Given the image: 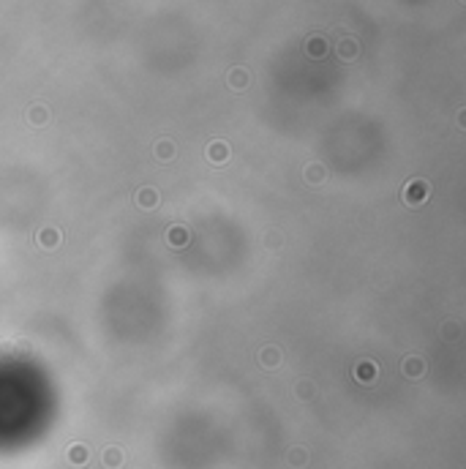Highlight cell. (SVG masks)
<instances>
[{
	"mask_svg": "<svg viewBox=\"0 0 466 469\" xmlns=\"http://www.w3.org/2000/svg\"><path fill=\"white\" fill-rule=\"evenodd\" d=\"M305 178H308V180H322V178H324L322 166H319V164H316V166H308V172H305Z\"/></svg>",
	"mask_w": 466,
	"mask_h": 469,
	"instance_id": "9",
	"label": "cell"
},
{
	"mask_svg": "<svg viewBox=\"0 0 466 469\" xmlns=\"http://www.w3.org/2000/svg\"><path fill=\"white\" fill-rule=\"evenodd\" d=\"M423 368H425V366L420 363L417 358H409V360H406V371H409V374H420Z\"/></svg>",
	"mask_w": 466,
	"mask_h": 469,
	"instance_id": "7",
	"label": "cell"
},
{
	"mask_svg": "<svg viewBox=\"0 0 466 469\" xmlns=\"http://www.w3.org/2000/svg\"><path fill=\"white\" fill-rule=\"evenodd\" d=\"M156 202V194H153V188H144V194H142V205H153Z\"/></svg>",
	"mask_w": 466,
	"mask_h": 469,
	"instance_id": "10",
	"label": "cell"
},
{
	"mask_svg": "<svg viewBox=\"0 0 466 469\" xmlns=\"http://www.w3.org/2000/svg\"><path fill=\"white\" fill-rule=\"evenodd\" d=\"M38 243H41L44 249H55L57 243H60V232H57V229H41Z\"/></svg>",
	"mask_w": 466,
	"mask_h": 469,
	"instance_id": "2",
	"label": "cell"
},
{
	"mask_svg": "<svg viewBox=\"0 0 466 469\" xmlns=\"http://www.w3.org/2000/svg\"><path fill=\"white\" fill-rule=\"evenodd\" d=\"M210 159L215 161V164L226 161V159H229V147H226L224 142H213V145H210Z\"/></svg>",
	"mask_w": 466,
	"mask_h": 469,
	"instance_id": "3",
	"label": "cell"
},
{
	"mask_svg": "<svg viewBox=\"0 0 466 469\" xmlns=\"http://www.w3.org/2000/svg\"><path fill=\"white\" fill-rule=\"evenodd\" d=\"M169 243L172 246H185L188 243V232L183 227H172L169 229Z\"/></svg>",
	"mask_w": 466,
	"mask_h": 469,
	"instance_id": "4",
	"label": "cell"
},
{
	"mask_svg": "<svg viewBox=\"0 0 466 469\" xmlns=\"http://www.w3.org/2000/svg\"><path fill=\"white\" fill-rule=\"evenodd\" d=\"M156 153H158V159H169V156H172V145H169V142H158Z\"/></svg>",
	"mask_w": 466,
	"mask_h": 469,
	"instance_id": "8",
	"label": "cell"
},
{
	"mask_svg": "<svg viewBox=\"0 0 466 469\" xmlns=\"http://www.w3.org/2000/svg\"><path fill=\"white\" fill-rule=\"evenodd\" d=\"M341 52H343V57H352V55H355V49H352V41H343V49H341Z\"/></svg>",
	"mask_w": 466,
	"mask_h": 469,
	"instance_id": "11",
	"label": "cell"
},
{
	"mask_svg": "<svg viewBox=\"0 0 466 469\" xmlns=\"http://www.w3.org/2000/svg\"><path fill=\"white\" fill-rule=\"evenodd\" d=\"M308 52H311V55H316V57L324 55V41H322V38H316V41L311 38V41H308Z\"/></svg>",
	"mask_w": 466,
	"mask_h": 469,
	"instance_id": "6",
	"label": "cell"
},
{
	"mask_svg": "<svg viewBox=\"0 0 466 469\" xmlns=\"http://www.w3.org/2000/svg\"><path fill=\"white\" fill-rule=\"evenodd\" d=\"M404 199L409 202V205L425 202L428 199V183H425V180H412L409 186H406V191H404Z\"/></svg>",
	"mask_w": 466,
	"mask_h": 469,
	"instance_id": "1",
	"label": "cell"
},
{
	"mask_svg": "<svg viewBox=\"0 0 466 469\" xmlns=\"http://www.w3.org/2000/svg\"><path fill=\"white\" fill-rule=\"evenodd\" d=\"M262 360L268 363V368H273L275 363H278V349H265L262 352Z\"/></svg>",
	"mask_w": 466,
	"mask_h": 469,
	"instance_id": "5",
	"label": "cell"
},
{
	"mask_svg": "<svg viewBox=\"0 0 466 469\" xmlns=\"http://www.w3.org/2000/svg\"><path fill=\"white\" fill-rule=\"evenodd\" d=\"M33 120H36V123H44V109H41V107H36V109H33Z\"/></svg>",
	"mask_w": 466,
	"mask_h": 469,
	"instance_id": "12",
	"label": "cell"
}]
</instances>
